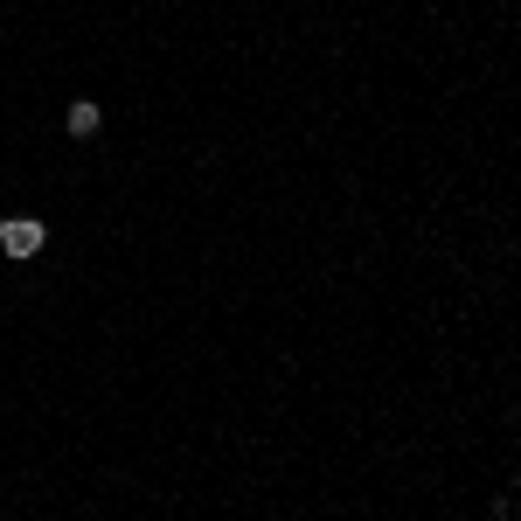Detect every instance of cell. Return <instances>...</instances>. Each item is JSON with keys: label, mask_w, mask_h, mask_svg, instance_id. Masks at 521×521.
Returning a JSON list of instances; mask_svg holds the SVG:
<instances>
[{"label": "cell", "mask_w": 521, "mask_h": 521, "mask_svg": "<svg viewBox=\"0 0 521 521\" xmlns=\"http://www.w3.org/2000/svg\"><path fill=\"white\" fill-rule=\"evenodd\" d=\"M0 251H7V258H35V251H42V223H28V216L0 223Z\"/></svg>", "instance_id": "1"}, {"label": "cell", "mask_w": 521, "mask_h": 521, "mask_svg": "<svg viewBox=\"0 0 521 521\" xmlns=\"http://www.w3.org/2000/svg\"><path fill=\"white\" fill-rule=\"evenodd\" d=\"M98 126H105V112H98L91 98H77V105H70V132H77V139H91Z\"/></svg>", "instance_id": "2"}]
</instances>
